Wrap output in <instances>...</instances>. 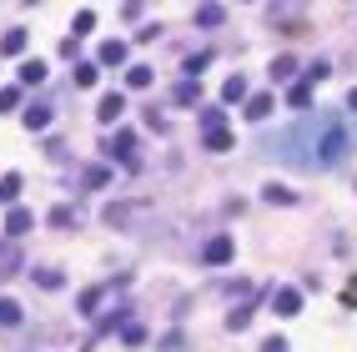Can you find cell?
I'll return each instance as SVG.
<instances>
[{
    "instance_id": "6da1fadb",
    "label": "cell",
    "mask_w": 357,
    "mask_h": 352,
    "mask_svg": "<svg viewBox=\"0 0 357 352\" xmlns=\"http://www.w3.org/2000/svg\"><path fill=\"white\" fill-rule=\"evenodd\" d=\"M312 126H317V136H322L317 146H312V166H337L347 156V126L332 121V116H317Z\"/></svg>"
},
{
    "instance_id": "7a4b0ae2",
    "label": "cell",
    "mask_w": 357,
    "mask_h": 352,
    "mask_svg": "<svg viewBox=\"0 0 357 352\" xmlns=\"http://www.w3.org/2000/svg\"><path fill=\"white\" fill-rule=\"evenodd\" d=\"M232 252H237L232 236H212V242L202 247V262H206V267H221V262H232Z\"/></svg>"
},
{
    "instance_id": "3957f363",
    "label": "cell",
    "mask_w": 357,
    "mask_h": 352,
    "mask_svg": "<svg viewBox=\"0 0 357 352\" xmlns=\"http://www.w3.org/2000/svg\"><path fill=\"white\" fill-rule=\"evenodd\" d=\"M30 227H36V217H30L25 206H10V212H6V236H10V242H15V236H25Z\"/></svg>"
},
{
    "instance_id": "277c9868",
    "label": "cell",
    "mask_w": 357,
    "mask_h": 352,
    "mask_svg": "<svg viewBox=\"0 0 357 352\" xmlns=\"http://www.w3.org/2000/svg\"><path fill=\"white\" fill-rule=\"evenodd\" d=\"M272 307H277L282 317H297L302 312V292L297 287H282V292H272Z\"/></svg>"
},
{
    "instance_id": "5b68a950",
    "label": "cell",
    "mask_w": 357,
    "mask_h": 352,
    "mask_svg": "<svg viewBox=\"0 0 357 352\" xmlns=\"http://www.w3.org/2000/svg\"><path fill=\"white\" fill-rule=\"evenodd\" d=\"M111 151H116L126 166H136V136H131V131H116V141H111Z\"/></svg>"
},
{
    "instance_id": "8992f818",
    "label": "cell",
    "mask_w": 357,
    "mask_h": 352,
    "mask_svg": "<svg viewBox=\"0 0 357 352\" xmlns=\"http://www.w3.org/2000/svg\"><path fill=\"white\" fill-rule=\"evenodd\" d=\"M15 267H21V242H0V277H10Z\"/></svg>"
},
{
    "instance_id": "52a82bcc",
    "label": "cell",
    "mask_w": 357,
    "mask_h": 352,
    "mask_svg": "<svg viewBox=\"0 0 357 352\" xmlns=\"http://www.w3.org/2000/svg\"><path fill=\"white\" fill-rule=\"evenodd\" d=\"M262 197H267L272 206H292V201H297V191H292V186H277V182H267V186H262Z\"/></svg>"
},
{
    "instance_id": "ba28073f",
    "label": "cell",
    "mask_w": 357,
    "mask_h": 352,
    "mask_svg": "<svg viewBox=\"0 0 357 352\" xmlns=\"http://www.w3.org/2000/svg\"><path fill=\"white\" fill-rule=\"evenodd\" d=\"M121 111H126V101H121L116 91H111V96H101V106H96V116H101V121H116Z\"/></svg>"
},
{
    "instance_id": "9c48e42d",
    "label": "cell",
    "mask_w": 357,
    "mask_h": 352,
    "mask_svg": "<svg viewBox=\"0 0 357 352\" xmlns=\"http://www.w3.org/2000/svg\"><path fill=\"white\" fill-rule=\"evenodd\" d=\"M101 302H106V287H86V292H80V297H76V307H80V312H86V317H91L96 307H101Z\"/></svg>"
},
{
    "instance_id": "30bf717a",
    "label": "cell",
    "mask_w": 357,
    "mask_h": 352,
    "mask_svg": "<svg viewBox=\"0 0 357 352\" xmlns=\"http://www.w3.org/2000/svg\"><path fill=\"white\" fill-rule=\"evenodd\" d=\"M221 101H226V106H237V101H252V96H247V81H241V76H232V81L221 86Z\"/></svg>"
},
{
    "instance_id": "8fae6325",
    "label": "cell",
    "mask_w": 357,
    "mask_h": 352,
    "mask_svg": "<svg viewBox=\"0 0 357 352\" xmlns=\"http://www.w3.org/2000/svg\"><path fill=\"white\" fill-rule=\"evenodd\" d=\"M21 302H15V297H0V327H15V322H21Z\"/></svg>"
},
{
    "instance_id": "7c38bea8",
    "label": "cell",
    "mask_w": 357,
    "mask_h": 352,
    "mask_svg": "<svg viewBox=\"0 0 357 352\" xmlns=\"http://www.w3.org/2000/svg\"><path fill=\"white\" fill-rule=\"evenodd\" d=\"M25 126L30 131H45L51 126V106H25Z\"/></svg>"
},
{
    "instance_id": "4fadbf2b",
    "label": "cell",
    "mask_w": 357,
    "mask_h": 352,
    "mask_svg": "<svg viewBox=\"0 0 357 352\" xmlns=\"http://www.w3.org/2000/svg\"><path fill=\"white\" fill-rule=\"evenodd\" d=\"M21 81H25V86L45 81V60H36V56H30V60H21Z\"/></svg>"
},
{
    "instance_id": "5bb4252c",
    "label": "cell",
    "mask_w": 357,
    "mask_h": 352,
    "mask_svg": "<svg viewBox=\"0 0 357 352\" xmlns=\"http://www.w3.org/2000/svg\"><path fill=\"white\" fill-rule=\"evenodd\" d=\"M126 60V41H106L101 45V66H121Z\"/></svg>"
},
{
    "instance_id": "9a60e30c",
    "label": "cell",
    "mask_w": 357,
    "mask_h": 352,
    "mask_svg": "<svg viewBox=\"0 0 357 352\" xmlns=\"http://www.w3.org/2000/svg\"><path fill=\"white\" fill-rule=\"evenodd\" d=\"M21 197V171H6L0 176V201H15Z\"/></svg>"
},
{
    "instance_id": "2e32d148",
    "label": "cell",
    "mask_w": 357,
    "mask_h": 352,
    "mask_svg": "<svg viewBox=\"0 0 357 352\" xmlns=\"http://www.w3.org/2000/svg\"><path fill=\"white\" fill-rule=\"evenodd\" d=\"M206 146H212V151H226V146H232V131H226V126H206Z\"/></svg>"
},
{
    "instance_id": "e0dca14e",
    "label": "cell",
    "mask_w": 357,
    "mask_h": 352,
    "mask_svg": "<svg viewBox=\"0 0 357 352\" xmlns=\"http://www.w3.org/2000/svg\"><path fill=\"white\" fill-rule=\"evenodd\" d=\"M247 116H252V121L272 116V96H267V91H262V96H252V101H247Z\"/></svg>"
},
{
    "instance_id": "ac0fdd59",
    "label": "cell",
    "mask_w": 357,
    "mask_h": 352,
    "mask_svg": "<svg viewBox=\"0 0 357 352\" xmlns=\"http://www.w3.org/2000/svg\"><path fill=\"white\" fill-rule=\"evenodd\" d=\"M0 51H6V56H21V51H25V30H6V41H0Z\"/></svg>"
},
{
    "instance_id": "d6986e66",
    "label": "cell",
    "mask_w": 357,
    "mask_h": 352,
    "mask_svg": "<svg viewBox=\"0 0 357 352\" xmlns=\"http://www.w3.org/2000/svg\"><path fill=\"white\" fill-rule=\"evenodd\" d=\"M252 307H257V302H241V307H237L232 317H226V327H232V332H241V327L252 322Z\"/></svg>"
},
{
    "instance_id": "ffe728a7",
    "label": "cell",
    "mask_w": 357,
    "mask_h": 352,
    "mask_svg": "<svg viewBox=\"0 0 357 352\" xmlns=\"http://www.w3.org/2000/svg\"><path fill=\"white\" fill-rule=\"evenodd\" d=\"M171 101L176 106H191V101H197V81H182V86L171 91Z\"/></svg>"
},
{
    "instance_id": "44dd1931",
    "label": "cell",
    "mask_w": 357,
    "mask_h": 352,
    "mask_svg": "<svg viewBox=\"0 0 357 352\" xmlns=\"http://www.w3.org/2000/svg\"><path fill=\"white\" fill-rule=\"evenodd\" d=\"M36 282L45 287V292H56V287H61V282H66V277H61V272H56V267H41V272H36Z\"/></svg>"
},
{
    "instance_id": "7402d4cb",
    "label": "cell",
    "mask_w": 357,
    "mask_h": 352,
    "mask_svg": "<svg viewBox=\"0 0 357 352\" xmlns=\"http://www.w3.org/2000/svg\"><path fill=\"white\" fill-rule=\"evenodd\" d=\"M126 81H131V86L141 91V86H151L156 76H151V66H131V71H126Z\"/></svg>"
},
{
    "instance_id": "603a6c76",
    "label": "cell",
    "mask_w": 357,
    "mask_h": 352,
    "mask_svg": "<svg viewBox=\"0 0 357 352\" xmlns=\"http://www.w3.org/2000/svg\"><path fill=\"white\" fill-rule=\"evenodd\" d=\"M221 15H226L221 6H202L197 10V25H221Z\"/></svg>"
},
{
    "instance_id": "cb8c5ba5",
    "label": "cell",
    "mask_w": 357,
    "mask_h": 352,
    "mask_svg": "<svg viewBox=\"0 0 357 352\" xmlns=\"http://www.w3.org/2000/svg\"><path fill=\"white\" fill-rule=\"evenodd\" d=\"M21 106V86H0V111H15Z\"/></svg>"
},
{
    "instance_id": "d4e9b609",
    "label": "cell",
    "mask_w": 357,
    "mask_h": 352,
    "mask_svg": "<svg viewBox=\"0 0 357 352\" xmlns=\"http://www.w3.org/2000/svg\"><path fill=\"white\" fill-rule=\"evenodd\" d=\"M76 86H96V66L91 60H76Z\"/></svg>"
},
{
    "instance_id": "484cf974",
    "label": "cell",
    "mask_w": 357,
    "mask_h": 352,
    "mask_svg": "<svg viewBox=\"0 0 357 352\" xmlns=\"http://www.w3.org/2000/svg\"><path fill=\"white\" fill-rule=\"evenodd\" d=\"M287 101H292V106H307V101H312V86H307V81H297V86H292V96H287Z\"/></svg>"
},
{
    "instance_id": "4316f807",
    "label": "cell",
    "mask_w": 357,
    "mask_h": 352,
    "mask_svg": "<svg viewBox=\"0 0 357 352\" xmlns=\"http://www.w3.org/2000/svg\"><path fill=\"white\" fill-rule=\"evenodd\" d=\"M51 227H76V212H71V206H56V212H51Z\"/></svg>"
},
{
    "instance_id": "83f0119b",
    "label": "cell",
    "mask_w": 357,
    "mask_h": 352,
    "mask_svg": "<svg viewBox=\"0 0 357 352\" xmlns=\"http://www.w3.org/2000/svg\"><path fill=\"white\" fill-rule=\"evenodd\" d=\"M292 71H297V60H292V56H277V60H272V76H277V81H282V76H292Z\"/></svg>"
},
{
    "instance_id": "f1b7e54d",
    "label": "cell",
    "mask_w": 357,
    "mask_h": 352,
    "mask_svg": "<svg viewBox=\"0 0 357 352\" xmlns=\"http://www.w3.org/2000/svg\"><path fill=\"white\" fill-rule=\"evenodd\" d=\"M91 25H96V10H76V36H86Z\"/></svg>"
},
{
    "instance_id": "f546056e",
    "label": "cell",
    "mask_w": 357,
    "mask_h": 352,
    "mask_svg": "<svg viewBox=\"0 0 357 352\" xmlns=\"http://www.w3.org/2000/svg\"><path fill=\"white\" fill-rule=\"evenodd\" d=\"M121 338H126V342H146V327H141V322H126Z\"/></svg>"
},
{
    "instance_id": "4dcf8cb0",
    "label": "cell",
    "mask_w": 357,
    "mask_h": 352,
    "mask_svg": "<svg viewBox=\"0 0 357 352\" xmlns=\"http://www.w3.org/2000/svg\"><path fill=\"white\" fill-rule=\"evenodd\" d=\"M347 106H352V111H357V91H352V96H347Z\"/></svg>"
}]
</instances>
